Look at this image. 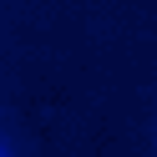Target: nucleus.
<instances>
[{"instance_id": "f257e3e1", "label": "nucleus", "mask_w": 157, "mask_h": 157, "mask_svg": "<svg viewBox=\"0 0 157 157\" xmlns=\"http://www.w3.org/2000/svg\"><path fill=\"white\" fill-rule=\"evenodd\" d=\"M0 157H15V152H10V147H5V142H0Z\"/></svg>"}]
</instances>
